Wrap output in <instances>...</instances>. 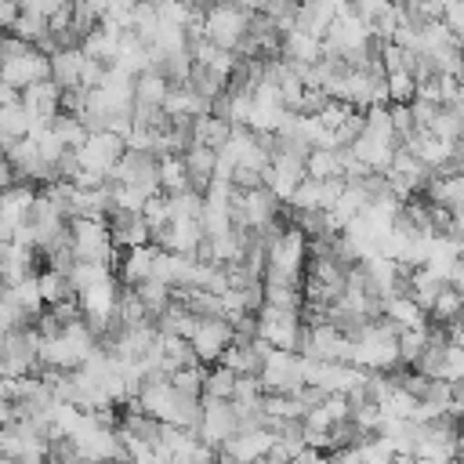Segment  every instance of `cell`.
I'll return each instance as SVG.
<instances>
[{
  "label": "cell",
  "mask_w": 464,
  "mask_h": 464,
  "mask_svg": "<svg viewBox=\"0 0 464 464\" xmlns=\"http://www.w3.org/2000/svg\"><path fill=\"white\" fill-rule=\"evenodd\" d=\"M460 315H464V297L446 283V286L435 294L431 308H428V326H450V323L460 319Z\"/></svg>",
  "instance_id": "cell-24"
},
{
  "label": "cell",
  "mask_w": 464,
  "mask_h": 464,
  "mask_svg": "<svg viewBox=\"0 0 464 464\" xmlns=\"http://www.w3.org/2000/svg\"><path fill=\"white\" fill-rule=\"evenodd\" d=\"M51 130H54V138L72 152V149H80L83 141H87V127H83V120L80 116H72V112H58L54 120H51Z\"/></svg>",
  "instance_id": "cell-30"
},
{
  "label": "cell",
  "mask_w": 464,
  "mask_h": 464,
  "mask_svg": "<svg viewBox=\"0 0 464 464\" xmlns=\"http://www.w3.org/2000/svg\"><path fill=\"white\" fill-rule=\"evenodd\" d=\"M69 4H72V0H29L25 11H33V14H40V18L47 22V18H54L58 11H65Z\"/></svg>",
  "instance_id": "cell-40"
},
{
  "label": "cell",
  "mask_w": 464,
  "mask_h": 464,
  "mask_svg": "<svg viewBox=\"0 0 464 464\" xmlns=\"http://www.w3.org/2000/svg\"><path fill=\"white\" fill-rule=\"evenodd\" d=\"M69 246L76 261H98V265H116V243L109 232V221L102 218H72L69 221Z\"/></svg>",
  "instance_id": "cell-2"
},
{
  "label": "cell",
  "mask_w": 464,
  "mask_h": 464,
  "mask_svg": "<svg viewBox=\"0 0 464 464\" xmlns=\"http://www.w3.org/2000/svg\"><path fill=\"white\" fill-rule=\"evenodd\" d=\"M33 199H36V188L25 185V181H14L11 188L0 192V225L7 232H14L18 225L29 221V210H33Z\"/></svg>",
  "instance_id": "cell-17"
},
{
  "label": "cell",
  "mask_w": 464,
  "mask_h": 464,
  "mask_svg": "<svg viewBox=\"0 0 464 464\" xmlns=\"http://www.w3.org/2000/svg\"><path fill=\"white\" fill-rule=\"evenodd\" d=\"M446 330V337H450V344H460L464 348V315L460 319H453L450 326H442Z\"/></svg>",
  "instance_id": "cell-42"
},
{
  "label": "cell",
  "mask_w": 464,
  "mask_h": 464,
  "mask_svg": "<svg viewBox=\"0 0 464 464\" xmlns=\"http://www.w3.org/2000/svg\"><path fill=\"white\" fill-rule=\"evenodd\" d=\"M138 4H160V0H138Z\"/></svg>",
  "instance_id": "cell-49"
},
{
  "label": "cell",
  "mask_w": 464,
  "mask_h": 464,
  "mask_svg": "<svg viewBox=\"0 0 464 464\" xmlns=\"http://www.w3.org/2000/svg\"><path fill=\"white\" fill-rule=\"evenodd\" d=\"M304 178H315V181L341 178V149H312L304 156Z\"/></svg>",
  "instance_id": "cell-27"
},
{
  "label": "cell",
  "mask_w": 464,
  "mask_h": 464,
  "mask_svg": "<svg viewBox=\"0 0 464 464\" xmlns=\"http://www.w3.org/2000/svg\"><path fill=\"white\" fill-rule=\"evenodd\" d=\"M272 442H276V435H272L268 428H239V431L221 446V453L232 457L236 464H254V460L268 457Z\"/></svg>",
  "instance_id": "cell-12"
},
{
  "label": "cell",
  "mask_w": 464,
  "mask_h": 464,
  "mask_svg": "<svg viewBox=\"0 0 464 464\" xmlns=\"http://www.w3.org/2000/svg\"><path fill=\"white\" fill-rule=\"evenodd\" d=\"M120 40H123V33L105 29V25H94V29L80 40V51H83L87 58L102 62V65H112V62H116V54H120Z\"/></svg>",
  "instance_id": "cell-22"
},
{
  "label": "cell",
  "mask_w": 464,
  "mask_h": 464,
  "mask_svg": "<svg viewBox=\"0 0 464 464\" xmlns=\"http://www.w3.org/2000/svg\"><path fill=\"white\" fill-rule=\"evenodd\" d=\"M435 377L446 381V384H460L464 381V348L460 344H446L439 366H435Z\"/></svg>",
  "instance_id": "cell-36"
},
{
  "label": "cell",
  "mask_w": 464,
  "mask_h": 464,
  "mask_svg": "<svg viewBox=\"0 0 464 464\" xmlns=\"http://www.w3.org/2000/svg\"><path fill=\"white\" fill-rule=\"evenodd\" d=\"M301 334H304V319L294 308H272L265 304L257 312V341H265L268 348H283V352H301Z\"/></svg>",
  "instance_id": "cell-5"
},
{
  "label": "cell",
  "mask_w": 464,
  "mask_h": 464,
  "mask_svg": "<svg viewBox=\"0 0 464 464\" xmlns=\"http://www.w3.org/2000/svg\"><path fill=\"white\" fill-rule=\"evenodd\" d=\"M210 105H214V102L203 98V94H196L188 83H170V91H167V98H163V112H167V120H174V123H192V120L207 116Z\"/></svg>",
  "instance_id": "cell-13"
},
{
  "label": "cell",
  "mask_w": 464,
  "mask_h": 464,
  "mask_svg": "<svg viewBox=\"0 0 464 464\" xmlns=\"http://www.w3.org/2000/svg\"><path fill=\"white\" fill-rule=\"evenodd\" d=\"M352 337V366L366 373H388L399 366V330L384 319L362 323Z\"/></svg>",
  "instance_id": "cell-1"
},
{
  "label": "cell",
  "mask_w": 464,
  "mask_h": 464,
  "mask_svg": "<svg viewBox=\"0 0 464 464\" xmlns=\"http://www.w3.org/2000/svg\"><path fill=\"white\" fill-rule=\"evenodd\" d=\"M40 80H51V58L40 54L36 47H29L25 54H18L11 62H0V83H7L14 91H25Z\"/></svg>",
  "instance_id": "cell-10"
},
{
  "label": "cell",
  "mask_w": 464,
  "mask_h": 464,
  "mask_svg": "<svg viewBox=\"0 0 464 464\" xmlns=\"http://www.w3.org/2000/svg\"><path fill=\"white\" fill-rule=\"evenodd\" d=\"M232 392H236V373L228 366L214 362L203 370V395L207 399H232Z\"/></svg>",
  "instance_id": "cell-32"
},
{
  "label": "cell",
  "mask_w": 464,
  "mask_h": 464,
  "mask_svg": "<svg viewBox=\"0 0 464 464\" xmlns=\"http://www.w3.org/2000/svg\"><path fill=\"white\" fill-rule=\"evenodd\" d=\"M428 344V326H417V330H399V366L413 370L420 352Z\"/></svg>",
  "instance_id": "cell-34"
},
{
  "label": "cell",
  "mask_w": 464,
  "mask_h": 464,
  "mask_svg": "<svg viewBox=\"0 0 464 464\" xmlns=\"http://www.w3.org/2000/svg\"><path fill=\"white\" fill-rule=\"evenodd\" d=\"M236 7H243L246 14H265V7H268V0H232Z\"/></svg>",
  "instance_id": "cell-43"
},
{
  "label": "cell",
  "mask_w": 464,
  "mask_h": 464,
  "mask_svg": "<svg viewBox=\"0 0 464 464\" xmlns=\"http://www.w3.org/2000/svg\"><path fill=\"white\" fill-rule=\"evenodd\" d=\"M14 181H18V178H14V170H11V163H7V160H0V192H4V188H11Z\"/></svg>",
  "instance_id": "cell-44"
},
{
  "label": "cell",
  "mask_w": 464,
  "mask_h": 464,
  "mask_svg": "<svg viewBox=\"0 0 464 464\" xmlns=\"http://www.w3.org/2000/svg\"><path fill=\"white\" fill-rule=\"evenodd\" d=\"M279 58L290 62V65H315L323 62V40L304 33V29H286L283 40H279Z\"/></svg>",
  "instance_id": "cell-15"
},
{
  "label": "cell",
  "mask_w": 464,
  "mask_h": 464,
  "mask_svg": "<svg viewBox=\"0 0 464 464\" xmlns=\"http://www.w3.org/2000/svg\"><path fill=\"white\" fill-rule=\"evenodd\" d=\"M134 294L141 297V304H145V312H149L152 319H156L160 312H167L170 301H174V290H170L167 283H160V279H145V283H138Z\"/></svg>",
  "instance_id": "cell-31"
},
{
  "label": "cell",
  "mask_w": 464,
  "mask_h": 464,
  "mask_svg": "<svg viewBox=\"0 0 464 464\" xmlns=\"http://www.w3.org/2000/svg\"><path fill=\"white\" fill-rule=\"evenodd\" d=\"M214 160H218V152L207 149V145H196V141H188V149L181 152V163H185V170H188V185H192L196 192H203V188L210 185V178H214Z\"/></svg>",
  "instance_id": "cell-21"
},
{
  "label": "cell",
  "mask_w": 464,
  "mask_h": 464,
  "mask_svg": "<svg viewBox=\"0 0 464 464\" xmlns=\"http://www.w3.org/2000/svg\"><path fill=\"white\" fill-rule=\"evenodd\" d=\"M218 464H236V460H232V457H225V453L218 450Z\"/></svg>",
  "instance_id": "cell-47"
},
{
  "label": "cell",
  "mask_w": 464,
  "mask_h": 464,
  "mask_svg": "<svg viewBox=\"0 0 464 464\" xmlns=\"http://www.w3.org/2000/svg\"><path fill=\"white\" fill-rule=\"evenodd\" d=\"M384 83H388V102H392V105H410V102L417 98V80H413L406 69L384 72Z\"/></svg>",
  "instance_id": "cell-35"
},
{
  "label": "cell",
  "mask_w": 464,
  "mask_h": 464,
  "mask_svg": "<svg viewBox=\"0 0 464 464\" xmlns=\"http://www.w3.org/2000/svg\"><path fill=\"white\" fill-rule=\"evenodd\" d=\"M185 188H192V185H188V170H185L181 156H178V152L160 156V192H163V196H178V192H185Z\"/></svg>",
  "instance_id": "cell-29"
},
{
  "label": "cell",
  "mask_w": 464,
  "mask_h": 464,
  "mask_svg": "<svg viewBox=\"0 0 464 464\" xmlns=\"http://www.w3.org/2000/svg\"><path fill=\"white\" fill-rule=\"evenodd\" d=\"M203 370H207V366L174 370V373H170V384H174L181 395H188V399H203Z\"/></svg>",
  "instance_id": "cell-39"
},
{
  "label": "cell",
  "mask_w": 464,
  "mask_h": 464,
  "mask_svg": "<svg viewBox=\"0 0 464 464\" xmlns=\"http://www.w3.org/2000/svg\"><path fill=\"white\" fill-rule=\"evenodd\" d=\"M239 431V417H236V406L228 402V399H199V420H196V435L207 442V446H214V450H221L232 435Z\"/></svg>",
  "instance_id": "cell-7"
},
{
  "label": "cell",
  "mask_w": 464,
  "mask_h": 464,
  "mask_svg": "<svg viewBox=\"0 0 464 464\" xmlns=\"http://www.w3.org/2000/svg\"><path fill=\"white\" fill-rule=\"evenodd\" d=\"M36 344L40 334L36 326H14L0 337V373L4 377H36L40 362H36Z\"/></svg>",
  "instance_id": "cell-3"
},
{
  "label": "cell",
  "mask_w": 464,
  "mask_h": 464,
  "mask_svg": "<svg viewBox=\"0 0 464 464\" xmlns=\"http://www.w3.org/2000/svg\"><path fill=\"white\" fill-rule=\"evenodd\" d=\"M33 127H36V123H33V116L22 109V102H18V105H0V141H4V145L29 138Z\"/></svg>",
  "instance_id": "cell-25"
},
{
  "label": "cell",
  "mask_w": 464,
  "mask_h": 464,
  "mask_svg": "<svg viewBox=\"0 0 464 464\" xmlns=\"http://www.w3.org/2000/svg\"><path fill=\"white\" fill-rule=\"evenodd\" d=\"M123 149H127L123 138H116V134H109V130H91L87 141H83L80 149H72V156H76L80 170L102 174V178L109 181V170L116 167V160L123 156Z\"/></svg>",
  "instance_id": "cell-8"
},
{
  "label": "cell",
  "mask_w": 464,
  "mask_h": 464,
  "mask_svg": "<svg viewBox=\"0 0 464 464\" xmlns=\"http://www.w3.org/2000/svg\"><path fill=\"white\" fill-rule=\"evenodd\" d=\"M250 29V14L236 4H214L203 11V36L225 51H236V44L246 36Z\"/></svg>",
  "instance_id": "cell-6"
},
{
  "label": "cell",
  "mask_w": 464,
  "mask_h": 464,
  "mask_svg": "<svg viewBox=\"0 0 464 464\" xmlns=\"http://www.w3.org/2000/svg\"><path fill=\"white\" fill-rule=\"evenodd\" d=\"M141 218H145V225H149V236L160 232V228H167V225H170V203H167V196H163V192L149 196L145 207H141Z\"/></svg>",
  "instance_id": "cell-38"
},
{
  "label": "cell",
  "mask_w": 464,
  "mask_h": 464,
  "mask_svg": "<svg viewBox=\"0 0 464 464\" xmlns=\"http://www.w3.org/2000/svg\"><path fill=\"white\" fill-rule=\"evenodd\" d=\"M167 91H170V80L160 69H145L134 76V105L141 109H163Z\"/></svg>",
  "instance_id": "cell-23"
},
{
  "label": "cell",
  "mask_w": 464,
  "mask_h": 464,
  "mask_svg": "<svg viewBox=\"0 0 464 464\" xmlns=\"http://www.w3.org/2000/svg\"><path fill=\"white\" fill-rule=\"evenodd\" d=\"M83 62H87V54H83L80 47H58V51L51 54V83H54L58 91L80 87Z\"/></svg>",
  "instance_id": "cell-19"
},
{
  "label": "cell",
  "mask_w": 464,
  "mask_h": 464,
  "mask_svg": "<svg viewBox=\"0 0 464 464\" xmlns=\"http://www.w3.org/2000/svg\"><path fill=\"white\" fill-rule=\"evenodd\" d=\"M14 18H18V7L11 0H0V33H11Z\"/></svg>",
  "instance_id": "cell-41"
},
{
  "label": "cell",
  "mask_w": 464,
  "mask_h": 464,
  "mask_svg": "<svg viewBox=\"0 0 464 464\" xmlns=\"http://www.w3.org/2000/svg\"><path fill=\"white\" fill-rule=\"evenodd\" d=\"M228 130H232V123H225V120L214 116V112L192 120V141H196V145H207V149H214V152L228 141Z\"/></svg>",
  "instance_id": "cell-26"
},
{
  "label": "cell",
  "mask_w": 464,
  "mask_h": 464,
  "mask_svg": "<svg viewBox=\"0 0 464 464\" xmlns=\"http://www.w3.org/2000/svg\"><path fill=\"white\" fill-rule=\"evenodd\" d=\"M381 319L392 323L395 330H417V326H428V315L413 304V297L406 294H395V297H384L381 304Z\"/></svg>",
  "instance_id": "cell-20"
},
{
  "label": "cell",
  "mask_w": 464,
  "mask_h": 464,
  "mask_svg": "<svg viewBox=\"0 0 464 464\" xmlns=\"http://www.w3.org/2000/svg\"><path fill=\"white\" fill-rule=\"evenodd\" d=\"M22 109L33 116V123H51L62 112V91L51 80H40L22 91Z\"/></svg>",
  "instance_id": "cell-16"
},
{
  "label": "cell",
  "mask_w": 464,
  "mask_h": 464,
  "mask_svg": "<svg viewBox=\"0 0 464 464\" xmlns=\"http://www.w3.org/2000/svg\"><path fill=\"white\" fill-rule=\"evenodd\" d=\"M11 36H18V40H25V44H40L44 36H47V22L40 18V14H33V11H18V18H14V25H11Z\"/></svg>",
  "instance_id": "cell-37"
},
{
  "label": "cell",
  "mask_w": 464,
  "mask_h": 464,
  "mask_svg": "<svg viewBox=\"0 0 464 464\" xmlns=\"http://www.w3.org/2000/svg\"><path fill=\"white\" fill-rule=\"evenodd\" d=\"M65 279H69L72 294H83V290L112 279V268L109 265H98V261H72V268L65 272Z\"/></svg>",
  "instance_id": "cell-28"
},
{
  "label": "cell",
  "mask_w": 464,
  "mask_h": 464,
  "mask_svg": "<svg viewBox=\"0 0 464 464\" xmlns=\"http://www.w3.org/2000/svg\"><path fill=\"white\" fill-rule=\"evenodd\" d=\"M18 417V410H14V402H7V399H0V428H7L11 420Z\"/></svg>",
  "instance_id": "cell-45"
},
{
  "label": "cell",
  "mask_w": 464,
  "mask_h": 464,
  "mask_svg": "<svg viewBox=\"0 0 464 464\" xmlns=\"http://www.w3.org/2000/svg\"><path fill=\"white\" fill-rule=\"evenodd\" d=\"M156 254H160V246H152V243H145V246H130V250H120V261L112 265V276L120 279V286H138V283L152 279Z\"/></svg>",
  "instance_id": "cell-14"
},
{
  "label": "cell",
  "mask_w": 464,
  "mask_h": 464,
  "mask_svg": "<svg viewBox=\"0 0 464 464\" xmlns=\"http://www.w3.org/2000/svg\"><path fill=\"white\" fill-rule=\"evenodd\" d=\"M268 355V344L257 337H232V344L221 352V366H228L236 377H257L261 359Z\"/></svg>",
  "instance_id": "cell-11"
},
{
  "label": "cell",
  "mask_w": 464,
  "mask_h": 464,
  "mask_svg": "<svg viewBox=\"0 0 464 464\" xmlns=\"http://www.w3.org/2000/svg\"><path fill=\"white\" fill-rule=\"evenodd\" d=\"M232 337H236V330H232L228 319H196V326L188 334V344H192L199 366H214L221 359V352L232 344Z\"/></svg>",
  "instance_id": "cell-9"
},
{
  "label": "cell",
  "mask_w": 464,
  "mask_h": 464,
  "mask_svg": "<svg viewBox=\"0 0 464 464\" xmlns=\"http://www.w3.org/2000/svg\"><path fill=\"white\" fill-rule=\"evenodd\" d=\"M392 464H431V460H420V457H395Z\"/></svg>",
  "instance_id": "cell-46"
},
{
  "label": "cell",
  "mask_w": 464,
  "mask_h": 464,
  "mask_svg": "<svg viewBox=\"0 0 464 464\" xmlns=\"http://www.w3.org/2000/svg\"><path fill=\"white\" fill-rule=\"evenodd\" d=\"M36 286H40L44 304H58V301H65V297H76L72 286H69V279H65V272H54V268L36 272Z\"/></svg>",
  "instance_id": "cell-33"
},
{
  "label": "cell",
  "mask_w": 464,
  "mask_h": 464,
  "mask_svg": "<svg viewBox=\"0 0 464 464\" xmlns=\"http://www.w3.org/2000/svg\"><path fill=\"white\" fill-rule=\"evenodd\" d=\"M109 232L116 250H130V246H145L149 243V225L141 214H127V210H109Z\"/></svg>",
  "instance_id": "cell-18"
},
{
  "label": "cell",
  "mask_w": 464,
  "mask_h": 464,
  "mask_svg": "<svg viewBox=\"0 0 464 464\" xmlns=\"http://www.w3.org/2000/svg\"><path fill=\"white\" fill-rule=\"evenodd\" d=\"M11 4H14L18 11H25V7H29V0H11Z\"/></svg>",
  "instance_id": "cell-48"
},
{
  "label": "cell",
  "mask_w": 464,
  "mask_h": 464,
  "mask_svg": "<svg viewBox=\"0 0 464 464\" xmlns=\"http://www.w3.org/2000/svg\"><path fill=\"white\" fill-rule=\"evenodd\" d=\"M257 381L265 392L276 395H297L304 388V359L301 352H283V348H268V355L261 359Z\"/></svg>",
  "instance_id": "cell-4"
}]
</instances>
